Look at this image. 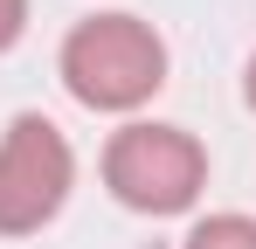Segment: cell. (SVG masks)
Masks as SVG:
<instances>
[{
  "label": "cell",
  "mask_w": 256,
  "mask_h": 249,
  "mask_svg": "<svg viewBox=\"0 0 256 249\" xmlns=\"http://www.w3.org/2000/svg\"><path fill=\"white\" fill-rule=\"evenodd\" d=\"M62 83L90 111H132L166 83V48L138 14H97L62 42Z\"/></svg>",
  "instance_id": "1"
},
{
  "label": "cell",
  "mask_w": 256,
  "mask_h": 249,
  "mask_svg": "<svg viewBox=\"0 0 256 249\" xmlns=\"http://www.w3.org/2000/svg\"><path fill=\"white\" fill-rule=\"evenodd\" d=\"M104 180L138 214H180L208 180V152L180 124H125L104 152Z\"/></svg>",
  "instance_id": "2"
},
{
  "label": "cell",
  "mask_w": 256,
  "mask_h": 249,
  "mask_svg": "<svg viewBox=\"0 0 256 249\" xmlns=\"http://www.w3.org/2000/svg\"><path fill=\"white\" fill-rule=\"evenodd\" d=\"M70 180H76V160H70V138L48 118L21 111L0 138V236H28L42 228L56 208L70 201Z\"/></svg>",
  "instance_id": "3"
},
{
  "label": "cell",
  "mask_w": 256,
  "mask_h": 249,
  "mask_svg": "<svg viewBox=\"0 0 256 249\" xmlns=\"http://www.w3.org/2000/svg\"><path fill=\"white\" fill-rule=\"evenodd\" d=\"M187 249H256V222L250 214H208L187 236Z\"/></svg>",
  "instance_id": "4"
},
{
  "label": "cell",
  "mask_w": 256,
  "mask_h": 249,
  "mask_svg": "<svg viewBox=\"0 0 256 249\" xmlns=\"http://www.w3.org/2000/svg\"><path fill=\"white\" fill-rule=\"evenodd\" d=\"M28 28V0H0V48H14Z\"/></svg>",
  "instance_id": "5"
},
{
  "label": "cell",
  "mask_w": 256,
  "mask_h": 249,
  "mask_svg": "<svg viewBox=\"0 0 256 249\" xmlns=\"http://www.w3.org/2000/svg\"><path fill=\"white\" fill-rule=\"evenodd\" d=\"M250 104H256V62H250Z\"/></svg>",
  "instance_id": "6"
}]
</instances>
